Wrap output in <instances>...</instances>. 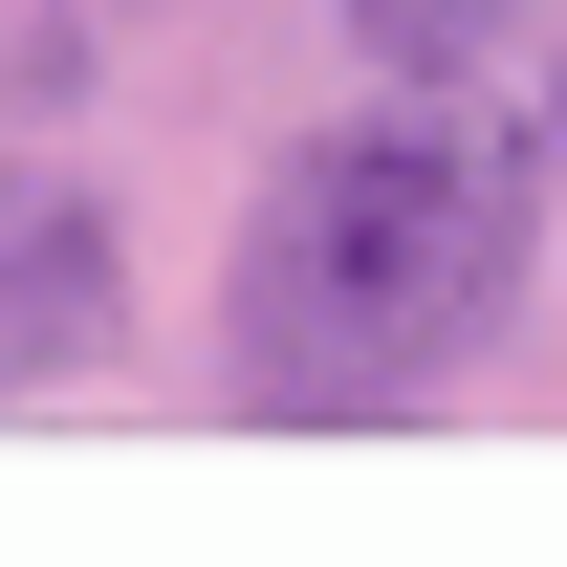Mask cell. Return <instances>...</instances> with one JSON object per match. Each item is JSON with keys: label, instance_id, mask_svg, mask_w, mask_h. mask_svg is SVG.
I'll return each instance as SVG.
<instances>
[{"label": "cell", "instance_id": "6da1fadb", "mask_svg": "<svg viewBox=\"0 0 567 567\" xmlns=\"http://www.w3.org/2000/svg\"><path fill=\"white\" fill-rule=\"evenodd\" d=\"M546 262V132L458 110V66L415 110L306 132L240 218V306H218V393L284 436H393L502 350V306Z\"/></svg>", "mask_w": 567, "mask_h": 567}, {"label": "cell", "instance_id": "7a4b0ae2", "mask_svg": "<svg viewBox=\"0 0 567 567\" xmlns=\"http://www.w3.org/2000/svg\"><path fill=\"white\" fill-rule=\"evenodd\" d=\"M110 350V197L87 175H0V415Z\"/></svg>", "mask_w": 567, "mask_h": 567}, {"label": "cell", "instance_id": "3957f363", "mask_svg": "<svg viewBox=\"0 0 567 567\" xmlns=\"http://www.w3.org/2000/svg\"><path fill=\"white\" fill-rule=\"evenodd\" d=\"M350 44H371L393 87H436V66H481V44H502V0H350Z\"/></svg>", "mask_w": 567, "mask_h": 567}, {"label": "cell", "instance_id": "277c9868", "mask_svg": "<svg viewBox=\"0 0 567 567\" xmlns=\"http://www.w3.org/2000/svg\"><path fill=\"white\" fill-rule=\"evenodd\" d=\"M546 175H567V87H546Z\"/></svg>", "mask_w": 567, "mask_h": 567}]
</instances>
